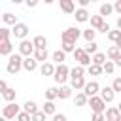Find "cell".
<instances>
[{
  "instance_id": "6da1fadb",
  "label": "cell",
  "mask_w": 121,
  "mask_h": 121,
  "mask_svg": "<svg viewBox=\"0 0 121 121\" xmlns=\"http://www.w3.org/2000/svg\"><path fill=\"white\" fill-rule=\"evenodd\" d=\"M68 74H70L68 66H66V64H62V62H59V66H57V68H55V72H53V78H55V81H57V83H64V81H66V78H68Z\"/></svg>"
},
{
  "instance_id": "7a4b0ae2",
  "label": "cell",
  "mask_w": 121,
  "mask_h": 121,
  "mask_svg": "<svg viewBox=\"0 0 121 121\" xmlns=\"http://www.w3.org/2000/svg\"><path fill=\"white\" fill-rule=\"evenodd\" d=\"M79 28H76V26H70V28H66L64 32H62V36H60V40L62 42H72V43H76L78 42V38H79Z\"/></svg>"
},
{
  "instance_id": "3957f363",
  "label": "cell",
  "mask_w": 121,
  "mask_h": 121,
  "mask_svg": "<svg viewBox=\"0 0 121 121\" xmlns=\"http://www.w3.org/2000/svg\"><path fill=\"white\" fill-rule=\"evenodd\" d=\"M21 66H23L21 55H11L9 60H8V72H9V74H17V72L21 70Z\"/></svg>"
},
{
  "instance_id": "277c9868",
  "label": "cell",
  "mask_w": 121,
  "mask_h": 121,
  "mask_svg": "<svg viewBox=\"0 0 121 121\" xmlns=\"http://www.w3.org/2000/svg\"><path fill=\"white\" fill-rule=\"evenodd\" d=\"M19 113V106L15 104V102H9L6 108H4V112H2V117H6V119H11V117H15Z\"/></svg>"
},
{
  "instance_id": "5b68a950",
  "label": "cell",
  "mask_w": 121,
  "mask_h": 121,
  "mask_svg": "<svg viewBox=\"0 0 121 121\" xmlns=\"http://www.w3.org/2000/svg\"><path fill=\"white\" fill-rule=\"evenodd\" d=\"M11 32L15 34V38H25L28 34V26L25 23H13V30Z\"/></svg>"
},
{
  "instance_id": "8992f818",
  "label": "cell",
  "mask_w": 121,
  "mask_h": 121,
  "mask_svg": "<svg viewBox=\"0 0 121 121\" xmlns=\"http://www.w3.org/2000/svg\"><path fill=\"white\" fill-rule=\"evenodd\" d=\"M89 106L95 110V112H102L104 110V100L100 98V96H89Z\"/></svg>"
},
{
  "instance_id": "52a82bcc",
  "label": "cell",
  "mask_w": 121,
  "mask_h": 121,
  "mask_svg": "<svg viewBox=\"0 0 121 121\" xmlns=\"http://www.w3.org/2000/svg\"><path fill=\"white\" fill-rule=\"evenodd\" d=\"M19 51H21V55H30V53H34V43L30 40H23L19 43Z\"/></svg>"
},
{
  "instance_id": "ba28073f",
  "label": "cell",
  "mask_w": 121,
  "mask_h": 121,
  "mask_svg": "<svg viewBox=\"0 0 121 121\" xmlns=\"http://www.w3.org/2000/svg\"><path fill=\"white\" fill-rule=\"evenodd\" d=\"M49 53H47V47H34V59L36 60H47Z\"/></svg>"
},
{
  "instance_id": "9c48e42d",
  "label": "cell",
  "mask_w": 121,
  "mask_h": 121,
  "mask_svg": "<svg viewBox=\"0 0 121 121\" xmlns=\"http://www.w3.org/2000/svg\"><path fill=\"white\" fill-rule=\"evenodd\" d=\"M83 89H85V95H87V96H93V95H96V93H98V89H100V87H98V83H96V81H89V83H85V85H83Z\"/></svg>"
},
{
  "instance_id": "30bf717a",
  "label": "cell",
  "mask_w": 121,
  "mask_h": 121,
  "mask_svg": "<svg viewBox=\"0 0 121 121\" xmlns=\"http://www.w3.org/2000/svg\"><path fill=\"white\" fill-rule=\"evenodd\" d=\"M113 95H115V91H113L112 87H104V89L100 91V98H102L104 102H112V100H113Z\"/></svg>"
},
{
  "instance_id": "8fae6325",
  "label": "cell",
  "mask_w": 121,
  "mask_h": 121,
  "mask_svg": "<svg viewBox=\"0 0 121 121\" xmlns=\"http://www.w3.org/2000/svg\"><path fill=\"white\" fill-rule=\"evenodd\" d=\"M36 59L34 57H30V55H26V59H23V68L25 70H28V72H32L34 68H36Z\"/></svg>"
},
{
  "instance_id": "7c38bea8",
  "label": "cell",
  "mask_w": 121,
  "mask_h": 121,
  "mask_svg": "<svg viewBox=\"0 0 121 121\" xmlns=\"http://www.w3.org/2000/svg\"><path fill=\"white\" fill-rule=\"evenodd\" d=\"M11 49H13V45H11L9 38L8 40H0V55H9Z\"/></svg>"
},
{
  "instance_id": "4fadbf2b",
  "label": "cell",
  "mask_w": 121,
  "mask_h": 121,
  "mask_svg": "<svg viewBox=\"0 0 121 121\" xmlns=\"http://www.w3.org/2000/svg\"><path fill=\"white\" fill-rule=\"evenodd\" d=\"M59 4H60V9L66 13H74V9H76L74 0H59Z\"/></svg>"
},
{
  "instance_id": "5bb4252c",
  "label": "cell",
  "mask_w": 121,
  "mask_h": 121,
  "mask_svg": "<svg viewBox=\"0 0 121 121\" xmlns=\"http://www.w3.org/2000/svg\"><path fill=\"white\" fill-rule=\"evenodd\" d=\"M40 72H42V76H51V74L55 72V66H53L51 62H45V60H43V64L40 66Z\"/></svg>"
},
{
  "instance_id": "9a60e30c",
  "label": "cell",
  "mask_w": 121,
  "mask_h": 121,
  "mask_svg": "<svg viewBox=\"0 0 121 121\" xmlns=\"http://www.w3.org/2000/svg\"><path fill=\"white\" fill-rule=\"evenodd\" d=\"M89 19V11L85 9V8H81V9H76V21H79V23H85Z\"/></svg>"
},
{
  "instance_id": "2e32d148",
  "label": "cell",
  "mask_w": 121,
  "mask_h": 121,
  "mask_svg": "<svg viewBox=\"0 0 121 121\" xmlns=\"http://www.w3.org/2000/svg\"><path fill=\"white\" fill-rule=\"evenodd\" d=\"M119 115H121V112L117 108H110L106 112V119H110V121H119Z\"/></svg>"
},
{
  "instance_id": "e0dca14e",
  "label": "cell",
  "mask_w": 121,
  "mask_h": 121,
  "mask_svg": "<svg viewBox=\"0 0 121 121\" xmlns=\"http://www.w3.org/2000/svg\"><path fill=\"white\" fill-rule=\"evenodd\" d=\"M70 93H72V89H70L68 85H62L60 89H57V96H59V98H68Z\"/></svg>"
},
{
  "instance_id": "ac0fdd59",
  "label": "cell",
  "mask_w": 121,
  "mask_h": 121,
  "mask_svg": "<svg viewBox=\"0 0 121 121\" xmlns=\"http://www.w3.org/2000/svg\"><path fill=\"white\" fill-rule=\"evenodd\" d=\"M83 85H85L83 76H76V78H72V87H74V89H83Z\"/></svg>"
},
{
  "instance_id": "d6986e66",
  "label": "cell",
  "mask_w": 121,
  "mask_h": 121,
  "mask_svg": "<svg viewBox=\"0 0 121 121\" xmlns=\"http://www.w3.org/2000/svg\"><path fill=\"white\" fill-rule=\"evenodd\" d=\"M2 96H4L6 100H9V102H11V100L15 98V89H11V87H6V89L2 91Z\"/></svg>"
},
{
  "instance_id": "ffe728a7",
  "label": "cell",
  "mask_w": 121,
  "mask_h": 121,
  "mask_svg": "<svg viewBox=\"0 0 121 121\" xmlns=\"http://www.w3.org/2000/svg\"><path fill=\"white\" fill-rule=\"evenodd\" d=\"M74 102H76V106H85L87 104V95L85 93H78L76 98H74Z\"/></svg>"
},
{
  "instance_id": "44dd1931",
  "label": "cell",
  "mask_w": 121,
  "mask_h": 121,
  "mask_svg": "<svg viewBox=\"0 0 121 121\" xmlns=\"http://www.w3.org/2000/svg\"><path fill=\"white\" fill-rule=\"evenodd\" d=\"M32 43H34V47H47V40L43 36H36L32 40Z\"/></svg>"
},
{
  "instance_id": "7402d4cb",
  "label": "cell",
  "mask_w": 121,
  "mask_h": 121,
  "mask_svg": "<svg viewBox=\"0 0 121 121\" xmlns=\"http://www.w3.org/2000/svg\"><path fill=\"white\" fill-rule=\"evenodd\" d=\"M113 68H115V62L106 59V60H104V64H102V70H104V72H108V74H112V72H113Z\"/></svg>"
},
{
  "instance_id": "603a6c76",
  "label": "cell",
  "mask_w": 121,
  "mask_h": 121,
  "mask_svg": "<svg viewBox=\"0 0 121 121\" xmlns=\"http://www.w3.org/2000/svg\"><path fill=\"white\" fill-rule=\"evenodd\" d=\"M100 72H102V64H96V62H91V64H89V74L96 76V74H100Z\"/></svg>"
},
{
  "instance_id": "cb8c5ba5",
  "label": "cell",
  "mask_w": 121,
  "mask_h": 121,
  "mask_svg": "<svg viewBox=\"0 0 121 121\" xmlns=\"http://www.w3.org/2000/svg\"><path fill=\"white\" fill-rule=\"evenodd\" d=\"M117 55H119V47H117V45H113V47H110V49L106 51V57H108V59H112V60H113Z\"/></svg>"
},
{
  "instance_id": "d4e9b609",
  "label": "cell",
  "mask_w": 121,
  "mask_h": 121,
  "mask_svg": "<svg viewBox=\"0 0 121 121\" xmlns=\"http://www.w3.org/2000/svg\"><path fill=\"white\" fill-rule=\"evenodd\" d=\"M106 59H108V57H106L104 53H95L91 60H93V62H96V64H104V60H106Z\"/></svg>"
},
{
  "instance_id": "484cf974",
  "label": "cell",
  "mask_w": 121,
  "mask_h": 121,
  "mask_svg": "<svg viewBox=\"0 0 121 121\" xmlns=\"http://www.w3.org/2000/svg\"><path fill=\"white\" fill-rule=\"evenodd\" d=\"M78 60H79V64H81V66H89V64L93 62V60H91V55H89V53H83V55H81V57H79Z\"/></svg>"
},
{
  "instance_id": "4316f807",
  "label": "cell",
  "mask_w": 121,
  "mask_h": 121,
  "mask_svg": "<svg viewBox=\"0 0 121 121\" xmlns=\"http://www.w3.org/2000/svg\"><path fill=\"white\" fill-rule=\"evenodd\" d=\"M23 108H25L28 113H34V112H36V102H34V100H26V102L23 104Z\"/></svg>"
},
{
  "instance_id": "83f0119b",
  "label": "cell",
  "mask_w": 121,
  "mask_h": 121,
  "mask_svg": "<svg viewBox=\"0 0 121 121\" xmlns=\"http://www.w3.org/2000/svg\"><path fill=\"white\" fill-rule=\"evenodd\" d=\"M64 59H66V51H55L53 53V60L55 62H62Z\"/></svg>"
},
{
  "instance_id": "f1b7e54d",
  "label": "cell",
  "mask_w": 121,
  "mask_h": 121,
  "mask_svg": "<svg viewBox=\"0 0 121 121\" xmlns=\"http://www.w3.org/2000/svg\"><path fill=\"white\" fill-rule=\"evenodd\" d=\"M112 11H113V8H112L110 4H102V6H100V15H102V17H104V15H110Z\"/></svg>"
},
{
  "instance_id": "f546056e",
  "label": "cell",
  "mask_w": 121,
  "mask_h": 121,
  "mask_svg": "<svg viewBox=\"0 0 121 121\" xmlns=\"http://www.w3.org/2000/svg\"><path fill=\"white\" fill-rule=\"evenodd\" d=\"M2 21H4V23H8V25H13V23H17L13 13H4V15H2Z\"/></svg>"
},
{
  "instance_id": "4dcf8cb0",
  "label": "cell",
  "mask_w": 121,
  "mask_h": 121,
  "mask_svg": "<svg viewBox=\"0 0 121 121\" xmlns=\"http://www.w3.org/2000/svg\"><path fill=\"white\" fill-rule=\"evenodd\" d=\"M100 25H102V15H93V17H91V26L98 28Z\"/></svg>"
},
{
  "instance_id": "1f68e13d",
  "label": "cell",
  "mask_w": 121,
  "mask_h": 121,
  "mask_svg": "<svg viewBox=\"0 0 121 121\" xmlns=\"http://www.w3.org/2000/svg\"><path fill=\"white\" fill-rule=\"evenodd\" d=\"M95 34H96V30H93V28H87V30H83V38H85L87 42L95 40Z\"/></svg>"
},
{
  "instance_id": "d6a6232c",
  "label": "cell",
  "mask_w": 121,
  "mask_h": 121,
  "mask_svg": "<svg viewBox=\"0 0 121 121\" xmlns=\"http://www.w3.org/2000/svg\"><path fill=\"white\" fill-rule=\"evenodd\" d=\"M83 74H85V70H83V66H81V64L70 70V76H72V78H76V76H83Z\"/></svg>"
},
{
  "instance_id": "836d02e7",
  "label": "cell",
  "mask_w": 121,
  "mask_h": 121,
  "mask_svg": "<svg viewBox=\"0 0 121 121\" xmlns=\"http://www.w3.org/2000/svg\"><path fill=\"white\" fill-rule=\"evenodd\" d=\"M85 53H89V55H91V53H96V43H95V40H91V42L85 45Z\"/></svg>"
},
{
  "instance_id": "e575fe53",
  "label": "cell",
  "mask_w": 121,
  "mask_h": 121,
  "mask_svg": "<svg viewBox=\"0 0 121 121\" xmlns=\"http://www.w3.org/2000/svg\"><path fill=\"white\" fill-rule=\"evenodd\" d=\"M45 98H47V100H53V98H57V89H55V87H49V89L45 91Z\"/></svg>"
},
{
  "instance_id": "d590c367",
  "label": "cell",
  "mask_w": 121,
  "mask_h": 121,
  "mask_svg": "<svg viewBox=\"0 0 121 121\" xmlns=\"http://www.w3.org/2000/svg\"><path fill=\"white\" fill-rule=\"evenodd\" d=\"M45 112H34V113H30V119H34V121H42V119H45Z\"/></svg>"
},
{
  "instance_id": "8d00e7d4",
  "label": "cell",
  "mask_w": 121,
  "mask_h": 121,
  "mask_svg": "<svg viewBox=\"0 0 121 121\" xmlns=\"http://www.w3.org/2000/svg\"><path fill=\"white\" fill-rule=\"evenodd\" d=\"M43 112H45V113H53V112H55V104H53L51 100H47V102L43 104Z\"/></svg>"
},
{
  "instance_id": "74e56055",
  "label": "cell",
  "mask_w": 121,
  "mask_h": 121,
  "mask_svg": "<svg viewBox=\"0 0 121 121\" xmlns=\"http://www.w3.org/2000/svg\"><path fill=\"white\" fill-rule=\"evenodd\" d=\"M119 36H121V30H108V38H110L112 42H115Z\"/></svg>"
},
{
  "instance_id": "f35d334b",
  "label": "cell",
  "mask_w": 121,
  "mask_h": 121,
  "mask_svg": "<svg viewBox=\"0 0 121 121\" xmlns=\"http://www.w3.org/2000/svg\"><path fill=\"white\" fill-rule=\"evenodd\" d=\"M15 117H17L19 121H28V119H30V113H28V112L25 110V112H21V113H17Z\"/></svg>"
},
{
  "instance_id": "ab89813d",
  "label": "cell",
  "mask_w": 121,
  "mask_h": 121,
  "mask_svg": "<svg viewBox=\"0 0 121 121\" xmlns=\"http://www.w3.org/2000/svg\"><path fill=\"white\" fill-rule=\"evenodd\" d=\"M8 38H9V28L2 26L0 28V40H8Z\"/></svg>"
},
{
  "instance_id": "60d3db41",
  "label": "cell",
  "mask_w": 121,
  "mask_h": 121,
  "mask_svg": "<svg viewBox=\"0 0 121 121\" xmlns=\"http://www.w3.org/2000/svg\"><path fill=\"white\" fill-rule=\"evenodd\" d=\"M112 89L121 93V78H115V79H113V83H112Z\"/></svg>"
},
{
  "instance_id": "b9f144b4",
  "label": "cell",
  "mask_w": 121,
  "mask_h": 121,
  "mask_svg": "<svg viewBox=\"0 0 121 121\" xmlns=\"http://www.w3.org/2000/svg\"><path fill=\"white\" fill-rule=\"evenodd\" d=\"M62 51H74V43L72 42H62Z\"/></svg>"
},
{
  "instance_id": "7bdbcfd3",
  "label": "cell",
  "mask_w": 121,
  "mask_h": 121,
  "mask_svg": "<svg viewBox=\"0 0 121 121\" xmlns=\"http://www.w3.org/2000/svg\"><path fill=\"white\" fill-rule=\"evenodd\" d=\"M98 30H100V32H104V34H106V32H108V30H110V25H108V23H104V21H102V25H100V26H98Z\"/></svg>"
},
{
  "instance_id": "ee69618b",
  "label": "cell",
  "mask_w": 121,
  "mask_h": 121,
  "mask_svg": "<svg viewBox=\"0 0 121 121\" xmlns=\"http://www.w3.org/2000/svg\"><path fill=\"white\" fill-rule=\"evenodd\" d=\"M83 53H85V49H79V47H76V49H74V57H76V60H78V59H79Z\"/></svg>"
},
{
  "instance_id": "f6af8a7d",
  "label": "cell",
  "mask_w": 121,
  "mask_h": 121,
  "mask_svg": "<svg viewBox=\"0 0 121 121\" xmlns=\"http://www.w3.org/2000/svg\"><path fill=\"white\" fill-rule=\"evenodd\" d=\"M102 119H104L102 112H95V115H93V121H102Z\"/></svg>"
},
{
  "instance_id": "bcb514c9",
  "label": "cell",
  "mask_w": 121,
  "mask_h": 121,
  "mask_svg": "<svg viewBox=\"0 0 121 121\" xmlns=\"http://www.w3.org/2000/svg\"><path fill=\"white\" fill-rule=\"evenodd\" d=\"M53 119H55V121H66V115H62V113H55Z\"/></svg>"
},
{
  "instance_id": "7dc6e473",
  "label": "cell",
  "mask_w": 121,
  "mask_h": 121,
  "mask_svg": "<svg viewBox=\"0 0 121 121\" xmlns=\"http://www.w3.org/2000/svg\"><path fill=\"white\" fill-rule=\"evenodd\" d=\"M113 9H115L117 13H121V0H115V4H113Z\"/></svg>"
},
{
  "instance_id": "c3c4849f",
  "label": "cell",
  "mask_w": 121,
  "mask_h": 121,
  "mask_svg": "<svg viewBox=\"0 0 121 121\" xmlns=\"http://www.w3.org/2000/svg\"><path fill=\"white\" fill-rule=\"evenodd\" d=\"M25 2H26V6H28V8H34V6L38 4V0H25Z\"/></svg>"
},
{
  "instance_id": "681fc988",
  "label": "cell",
  "mask_w": 121,
  "mask_h": 121,
  "mask_svg": "<svg viewBox=\"0 0 121 121\" xmlns=\"http://www.w3.org/2000/svg\"><path fill=\"white\" fill-rule=\"evenodd\" d=\"M113 62H115V64H117V66H121V53H119V55H117V57H115V59H113Z\"/></svg>"
},
{
  "instance_id": "f907efd6",
  "label": "cell",
  "mask_w": 121,
  "mask_h": 121,
  "mask_svg": "<svg viewBox=\"0 0 121 121\" xmlns=\"http://www.w3.org/2000/svg\"><path fill=\"white\" fill-rule=\"evenodd\" d=\"M6 87H8V85H6V81H0V93H2Z\"/></svg>"
},
{
  "instance_id": "816d5d0a",
  "label": "cell",
  "mask_w": 121,
  "mask_h": 121,
  "mask_svg": "<svg viewBox=\"0 0 121 121\" xmlns=\"http://www.w3.org/2000/svg\"><path fill=\"white\" fill-rule=\"evenodd\" d=\"M78 2H79V4H81V6H83V8H85V6H87V4H89V2H91V0H78Z\"/></svg>"
},
{
  "instance_id": "f5cc1de1",
  "label": "cell",
  "mask_w": 121,
  "mask_h": 121,
  "mask_svg": "<svg viewBox=\"0 0 121 121\" xmlns=\"http://www.w3.org/2000/svg\"><path fill=\"white\" fill-rule=\"evenodd\" d=\"M115 45H117V47H119V49H121V36H119V38H117V40H115Z\"/></svg>"
},
{
  "instance_id": "db71d44e",
  "label": "cell",
  "mask_w": 121,
  "mask_h": 121,
  "mask_svg": "<svg viewBox=\"0 0 121 121\" xmlns=\"http://www.w3.org/2000/svg\"><path fill=\"white\" fill-rule=\"evenodd\" d=\"M117 28H119V30H121V17H119V19H117Z\"/></svg>"
},
{
  "instance_id": "11a10c76",
  "label": "cell",
  "mask_w": 121,
  "mask_h": 121,
  "mask_svg": "<svg viewBox=\"0 0 121 121\" xmlns=\"http://www.w3.org/2000/svg\"><path fill=\"white\" fill-rule=\"evenodd\" d=\"M11 2H13V4H19V2H23V0H11Z\"/></svg>"
},
{
  "instance_id": "9f6ffc18",
  "label": "cell",
  "mask_w": 121,
  "mask_h": 121,
  "mask_svg": "<svg viewBox=\"0 0 121 121\" xmlns=\"http://www.w3.org/2000/svg\"><path fill=\"white\" fill-rule=\"evenodd\" d=\"M117 110H119V112H121V102H119V106H117Z\"/></svg>"
},
{
  "instance_id": "6f0895ef",
  "label": "cell",
  "mask_w": 121,
  "mask_h": 121,
  "mask_svg": "<svg viewBox=\"0 0 121 121\" xmlns=\"http://www.w3.org/2000/svg\"><path fill=\"white\" fill-rule=\"evenodd\" d=\"M51 2H53V0H45V4H51Z\"/></svg>"
},
{
  "instance_id": "680465c9",
  "label": "cell",
  "mask_w": 121,
  "mask_h": 121,
  "mask_svg": "<svg viewBox=\"0 0 121 121\" xmlns=\"http://www.w3.org/2000/svg\"><path fill=\"white\" fill-rule=\"evenodd\" d=\"M91 2H93V0H91Z\"/></svg>"
}]
</instances>
